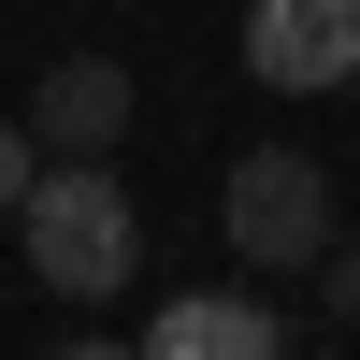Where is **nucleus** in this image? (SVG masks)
<instances>
[{
	"label": "nucleus",
	"instance_id": "0eeeda50",
	"mask_svg": "<svg viewBox=\"0 0 360 360\" xmlns=\"http://www.w3.org/2000/svg\"><path fill=\"white\" fill-rule=\"evenodd\" d=\"M317 274H332V317L360 332V245H346V231H332V245H317Z\"/></svg>",
	"mask_w": 360,
	"mask_h": 360
},
{
	"label": "nucleus",
	"instance_id": "39448f33",
	"mask_svg": "<svg viewBox=\"0 0 360 360\" xmlns=\"http://www.w3.org/2000/svg\"><path fill=\"white\" fill-rule=\"evenodd\" d=\"M130 360H288L274 303H245V288H188V303H159V332Z\"/></svg>",
	"mask_w": 360,
	"mask_h": 360
},
{
	"label": "nucleus",
	"instance_id": "20e7f679",
	"mask_svg": "<svg viewBox=\"0 0 360 360\" xmlns=\"http://www.w3.org/2000/svg\"><path fill=\"white\" fill-rule=\"evenodd\" d=\"M115 130H130V72L115 58H58L29 86V144L44 159H115Z\"/></svg>",
	"mask_w": 360,
	"mask_h": 360
},
{
	"label": "nucleus",
	"instance_id": "7ed1b4c3",
	"mask_svg": "<svg viewBox=\"0 0 360 360\" xmlns=\"http://www.w3.org/2000/svg\"><path fill=\"white\" fill-rule=\"evenodd\" d=\"M245 72L317 101V86L360 72V0H245Z\"/></svg>",
	"mask_w": 360,
	"mask_h": 360
},
{
	"label": "nucleus",
	"instance_id": "f03ea898",
	"mask_svg": "<svg viewBox=\"0 0 360 360\" xmlns=\"http://www.w3.org/2000/svg\"><path fill=\"white\" fill-rule=\"evenodd\" d=\"M217 231H231L245 274H317V245H332V173H317L303 144H259V159H231Z\"/></svg>",
	"mask_w": 360,
	"mask_h": 360
},
{
	"label": "nucleus",
	"instance_id": "423d86ee",
	"mask_svg": "<svg viewBox=\"0 0 360 360\" xmlns=\"http://www.w3.org/2000/svg\"><path fill=\"white\" fill-rule=\"evenodd\" d=\"M44 173V144H29V115H0V217H15V188Z\"/></svg>",
	"mask_w": 360,
	"mask_h": 360
},
{
	"label": "nucleus",
	"instance_id": "6e6552de",
	"mask_svg": "<svg viewBox=\"0 0 360 360\" xmlns=\"http://www.w3.org/2000/svg\"><path fill=\"white\" fill-rule=\"evenodd\" d=\"M58 360H130V346H58Z\"/></svg>",
	"mask_w": 360,
	"mask_h": 360
},
{
	"label": "nucleus",
	"instance_id": "f257e3e1",
	"mask_svg": "<svg viewBox=\"0 0 360 360\" xmlns=\"http://www.w3.org/2000/svg\"><path fill=\"white\" fill-rule=\"evenodd\" d=\"M15 231H29V274H44L58 303H101V288H130V259H144V217H130V188H115L101 159H44L15 188Z\"/></svg>",
	"mask_w": 360,
	"mask_h": 360
}]
</instances>
